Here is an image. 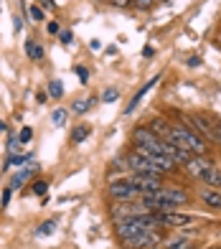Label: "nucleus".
<instances>
[{"label": "nucleus", "instance_id": "24", "mask_svg": "<svg viewBox=\"0 0 221 249\" xmlns=\"http://www.w3.org/2000/svg\"><path fill=\"white\" fill-rule=\"evenodd\" d=\"M66 117H69V112H66V109H53V115H51L53 124H64Z\"/></svg>", "mask_w": 221, "mask_h": 249}, {"label": "nucleus", "instance_id": "22", "mask_svg": "<svg viewBox=\"0 0 221 249\" xmlns=\"http://www.w3.org/2000/svg\"><path fill=\"white\" fill-rule=\"evenodd\" d=\"M28 16H31V20H36V23H41V20L46 18V13H43L41 5H31L28 8Z\"/></svg>", "mask_w": 221, "mask_h": 249}, {"label": "nucleus", "instance_id": "28", "mask_svg": "<svg viewBox=\"0 0 221 249\" xmlns=\"http://www.w3.org/2000/svg\"><path fill=\"white\" fill-rule=\"evenodd\" d=\"M102 99H104V102H115V99H117V89H107Z\"/></svg>", "mask_w": 221, "mask_h": 249}, {"label": "nucleus", "instance_id": "4", "mask_svg": "<svg viewBox=\"0 0 221 249\" xmlns=\"http://www.w3.org/2000/svg\"><path fill=\"white\" fill-rule=\"evenodd\" d=\"M163 239L160 229H150L145 234H137V236H130V239H122L125 249H155Z\"/></svg>", "mask_w": 221, "mask_h": 249}, {"label": "nucleus", "instance_id": "9", "mask_svg": "<svg viewBox=\"0 0 221 249\" xmlns=\"http://www.w3.org/2000/svg\"><path fill=\"white\" fill-rule=\"evenodd\" d=\"M160 196L170 203L173 209H178V206H186L188 203V194L181 188H160Z\"/></svg>", "mask_w": 221, "mask_h": 249}, {"label": "nucleus", "instance_id": "14", "mask_svg": "<svg viewBox=\"0 0 221 249\" xmlns=\"http://www.w3.org/2000/svg\"><path fill=\"white\" fill-rule=\"evenodd\" d=\"M201 201L206 203V206H211V209H221V191H216V188H204V191H201Z\"/></svg>", "mask_w": 221, "mask_h": 249}, {"label": "nucleus", "instance_id": "36", "mask_svg": "<svg viewBox=\"0 0 221 249\" xmlns=\"http://www.w3.org/2000/svg\"><path fill=\"white\" fill-rule=\"evenodd\" d=\"M8 203H10V191H5V194H3V206H8Z\"/></svg>", "mask_w": 221, "mask_h": 249}, {"label": "nucleus", "instance_id": "26", "mask_svg": "<svg viewBox=\"0 0 221 249\" xmlns=\"http://www.w3.org/2000/svg\"><path fill=\"white\" fill-rule=\"evenodd\" d=\"M31 138H33V130H31V127H23V130H20V135H18V142H20V145L31 142Z\"/></svg>", "mask_w": 221, "mask_h": 249}, {"label": "nucleus", "instance_id": "19", "mask_svg": "<svg viewBox=\"0 0 221 249\" xmlns=\"http://www.w3.org/2000/svg\"><path fill=\"white\" fill-rule=\"evenodd\" d=\"M56 231V219H51V221H46V224H41L38 229H36V236H49V234H53Z\"/></svg>", "mask_w": 221, "mask_h": 249}, {"label": "nucleus", "instance_id": "38", "mask_svg": "<svg viewBox=\"0 0 221 249\" xmlns=\"http://www.w3.org/2000/svg\"><path fill=\"white\" fill-rule=\"evenodd\" d=\"M0 132H5V122L3 120H0Z\"/></svg>", "mask_w": 221, "mask_h": 249}, {"label": "nucleus", "instance_id": "21", "mask_svg": "<svg viewBox=\"0 0 221 249\" xmlns=\"http://www.w3.org/2000/svg\"><path fill=\"white\" fill-rule=\"evenodd\" d=\"M49 97L61 99V97H64V84H61V82H49Z\"/></svg>", "mask_w": 221, "mask_h": 249}, {"label": "nucleus", "instance_id": "1", "mask_svg": "<svg viewBox=\"0 0 221 249\" xmlns=\"http://www.w3.org/2000/svg\"><path fill=\"white\" fill-rule=\"evenodd\" d=\"M165 140H170L173 145H178V148L188 150V153H193V155H206V153H208L206 140H204L196 130L186 127V124H170V130H168V135H165Z\"/></svg>", "mask_w": 221, "mask_h": 249}, {"label": "nucleus", "instance_id": "20", "mask_svg": "<svg viewBox=\"0 0 221 249\" xmlns=\"http://www.w3.org/2000/svg\"><path fill=\"white\" fill-rule=\"evenodd\" d=\"M86 138H89V127H86V124H82V127H76L71 132V142H76V145H79L82 140H86Z\"/></svg>", "mask_w": 221, "mask_h": 249}, {"label": "nucleus", "instance_id": "6", "mask_svg": "<svg viewBox=\"0 0 221 249\" xmlns=\"http://www.w3.org/2000/svg\"><path fill=\"white\" fill-rule=\"evenodd\" d=\"M214 165H216V163L211 160V158H206V155H191V160L186 163L183 168L198 180V178H201V176L208 171V168H214Z\"/></svg>", "mask_w": 221, "mask_h": 249}, {"label": "nucleus", "instance_id": "18", "mask_svg": "<svg viewBox=\"0 0 221 249\" xmlns=\"http://www.w3.org/2000/svg\"><path fill=\"white\" fill-rule=\"evenodd\" d=\"M26 56H28L31 61H38L41 56H43V49L38 46L36 41H26Z\"/></svg>", "mask_w": 221, "mask_h": 249}, {"label": "nucleus", "instance_id": "33", "mask_svg": "<svg viewBox=\"0 0 221 249\" xmlns=\"http://www.w3.org/2000/svg\"><path fill=\"white\" fill-rule=\"evenodd\" d=\"M198 64H201V59H198V56H191V59H188V66H198Z\"/></svg>", "mask_w": 221, "mask_h": 249}, {"label": "nucleus", "instance_id": "7", "mask_svg": "<svg viewBox=\"0 0 221 249\" xmlns=\"http://www.w3.org/2000/svg\"><path fill=\"white\" fill-rule=\"evenodd\" d=\"M196 221V216H191V213H178V211H165L160 213V224L163 226H191Z\"/></svg>", "mask_w": 221, "mask_h": 249}, {"label": "nucleus", "instance_id": "40", "mask_svg": "<svg viewBox=\"0 0 221 249\" xmlns=\"http://www.w3.org/2000/svg\"><path fill=\"white\" fill-rule=\"evenodd\" d=\"M219 43H221V38H219Z\"/></svg>", "mask_w": 221, "mask_h": 249}, {"label": "nucleus", "instance_id": "29", "mask_svg": "<svg viewBox=\"0 0 221 249\" xmlns=\"http://www.w3.org/2000/svg\"><path fill=\"white\" fill-rule=\"evenodd\" d=\"M46 31L51 33V36H56V33H59V23H56V20H49V26H46Z\"/></svg>", "mask_w": 221, "mask_h": 249}, {"label": "nucleus", "instance_id": "13", "mask_svg": "<svg viewBox=\"0 0 221 249\" xmlns=\"http://www.w3.org/2000/svg\"><path fill=\"white\" fill-rule=\"evenodd\" d=\"M198 180H201L204 186H208V188H216V191H221V171H219L216 165H214V168H208V171H206L201 178H198Z\"/></svg>", "mask_w": 221, "mask_h": 249}, {"label": "nucleus", "instance_id": "23", "mask_svg": "<svg viewBox=\"0 0 221 249\" xmlns=\"http://www.w3.org/2000/svg\"><path fill=\"white\" fill-rule=\"evenodd\" d=\"M31 188H33V194H36V196H46L49 183H46V180H33V183H31Z\"/></svg>", "mask_w": 221, "mask_h": 249}, {"label": "nucleus", "instance_id": "32", "mask_svg": "<svg viewBox=\"0 0 221 249\" xmlns=\"http://www.w3.org/2000/svg\"><path fill=\"white\" fill-rule=\"evenodd\" d=\"M214 130H216V142L221 145V122H216V124H214Z\"/></svg>", "mask_w": 221, "mask_h": 249}, {"label": "nucleus", "instance_id": "25", "mask_svg": "<svg viewBox=\"0 0 221 249\" xmlns=\"http://www.w3.org/2000/svg\"><path fill=\"white\" fill-rule=\"evenodd\" d=\"M130 5H135V8H140V10H148V8L155 5V0H130Z\"/></svg>", "mask_w": 221, "mask_h": 249}, {"label": "nucleus", "instance_id": "37", "mask_svg": "<svg viewBox=\"0 0 221 249\" xmlns=\"http://www.w3.org/2000/svg\"><path fill=\"white\" fill-rule=\"evenodd\" d=\"M13 23H16V31H20V28H23V20H20L18 16H16V20H13Z\"/></svg>", "mask_w": 221, "mask_h": 249}, {"label": "nucleus", "instance_id": "16", "mask_svg": "<svg viewBox=\"0 0 221 249\" xmlns=\"http://www.w3.org/2000/svg\"><path fill=\"white\" fill-rule=\"evenodd\" d=\"M33 160V155H10L5 165H3V171H10V168H23V163H31Z\"/></svg>", "mask_w": 221, "mask_h": 249}, {"label": "nucleus", "instance_id": "27", "mask_svg": "<svg viewBox=\"0 0 221 249\" xmlns=\"http://www.w3.org/2000/svg\"><path fill=\"white\" fill-rule=\"evenodd\" d=\"M74 71H76V76H79V79H82V82H86V79H89V71H86V69H84V66H76V69H74Z\"/></svg>", "mask_w": 221, "mask_h": 249}, {"label": "nucleus", "instance_id": "11", "mask_svg": "<svg viewBox=\"0 0 221 249\" xmlns=\"http://www.w3.org/2000/svg\"><path fill=\"white\" fill-rule=\"evenodd\" d=\"M38 168H41V165H36L33 160H31L28 165H23V168H20V171H18L13 178H10V188H20V186L26 183V180H31V178H33V173H36Z\"/></svg>", "mask_w": 221, "mask_h": 249}, {"label": "nucleus", "instance_id": "15", "mask_svg": "<svg viewBox=\"0 0 221 249\" xmlns=\"http://www.w3.org/2000/svg\"><path fill=\"white\" fill-rule=\"evenodd\" d=\"M148 127L155 132L158 138H165V135H168V130H170V122H168V120H163V117H153Z\"/></svg>", "mask_w": 221, "mask_h": 249}, {"label": "nucleus", "instance_id": "10", "mask_svg": "<svg viewBox=\"0 0 221 249\" xmlns=\"http://www.w3.org/2000/svg\"><path fill=\"white\" fill-rule=\"evenodd\" d=\"M132 140H135V145H145V148H153V145H155V140H158V135L145 124V127H135V130H132Z\"/></svg>", "mask_w": 221, "mask_h": 249}, {"label": "nucleus", "instance_id": "34", "mask_svg": "<svg viewBox=\"0 0 221 249\" xmlns=\"http://www.w3.org/2000/svg\"><path fill=\"white\" fill-rule=\"evenodd\" d=\"M46 97H49V92H38V94H36V99H38V105H41V102H46Z\"/></svg>", "mask_w": 221, "mask_h": 249}, {"label": "nucleus", "instance_id": "35", "mask_svg": "<svg viewBox=\"0 0 221 249\" xmlns=\"http://www.w3.org/2000/svg\"><path fill=\"white\" fill-rule=\"evenodd\" d=\"M112 3H115L117 8H122V5H130V0H112Z\"/></svg>", "mask_w": 221, "mask_h": 249}, {"label": "nucleus", "instance_id": "8", "mask_svg": "<svg viewBox=\"0 0 221 249\" xmlns=\"http://www.w3.org/2000/svg\"><path fill=\"white\" fill-rule=\"evenodd\" d=\"M188 122H191V130H196L198 135H204V138H208V140H216L214 124H208V120H206L204 115H191Z\"/></svg>", "mask_w": 221, "mask_h": 249}, {"label": "nucleus", "instance_id": "3", "mask_svg": "<svg viewBox=\"0 0 221 249\" xmlns=\"http://www.w3.org/2000/svg\"><path fill=\"white\" fill-rule=\"evenodd\" d=\"M109 196H112V201H137L140 198V191L135 188V183H132L130 178H117L112 180V183L107 186Z\"/></svg>", "mask_w": 221, "mask_h": 249}, {"label": "nucleus", "instance_id": "17", "mask_svg": "<svg viewBox=\"0 0 221 249\" xmlns=\"http://www.w3.org/2000/svg\"><path fill=\"white\" fill-rule=\"evenodd\" d=\"M94 105H97V97H89V99H84V102L76 99L74 105H71V112H74V115H84V112H89Z\"/></svg>", "mask_w": 221, "mask_h": 249}, {"label": "nucleus", "instance_id": "12", "mask_svg": "<svg viewBox=\"0 0 221 249\" xmlns=\"http://www.w3.org/2000/svg\"><path fill=\"white\" fill-rule=\"evenodd\" d=\"M158 82H160V76H153V79H150V82H148L145 87H142V89H140V92H137L135 97H132V102H130V105L125 107V115H132V112H135V109L140 107V102H142V99H145V94H148V92H150V89H153V87H155Z\"/></svg>", "mask_w": 221, "mask_h": 249}, {"label": "nucleus", "instance_id": "30", "mask_svg": "<svg viewBox=\"0 0 221 249\" xmlns=\"http://www.w3.org/2000/svg\"><path fill=\"white\" fill-rule=\"evenodd\" d=\"M59 38H61L64 43H71L74 36H71V31H59Z\"/></svg>", "mask_w": 221, "mask_h": 249}, {"label": "nucleus", "instance_id": "39", "mask_svg": "<svg viewBox=\"0 0 221 249\" xmlns=\"http://www.w3.org/2000/svg\"><path fill=\"white\" fill-rule=\"evenodd\" d=\"M160 3H165V0H160Z\"/></svg>", "mask_w": 221, "mask_h": 249}, {"label": "nucleus", "instance_id": "31", "mask_svg": "<svg viewBox=\"0 0 221 249\" xmlns=\"http://www.w3.org/2000/svg\"><path fill=\"white\" fill-rule=\"evenodd\" d=\"M41 3V8L43 10H51V8H56V3H53V0H38Z\"/></svg>", "mask_w": 221, "mask_h": 249}, {"label": "nucleus", "instance_id": "5", "mask_svg": "<svg viewBox=\"0 0 221 249\" xmlns=\"http://www.w3.org/2000/svg\"><path fill=\"white\" fill-rule=\"evenodd\" d=\"M130 180L135 183V188L140 191V198L148 194H155L163 188V176H150V173H132Z\"/></svg>", "mask_w": 221, "mask_h": 249}, {"label": "nucleus", "instance_id": "2", "mask_svg": "<svg viewBox=\"0 0 221 249\" xmlns=\"http://www.w3.org/2000/svg\"><path fill=\"white\" fill-rule=\"evenodd\" d=\"M142 213H148V206L142 201H115L109 206V216L115 221L130 219V216H142Z\"/></svg>", "mask_w": 221, "mask_h": 249}]
</instances>
